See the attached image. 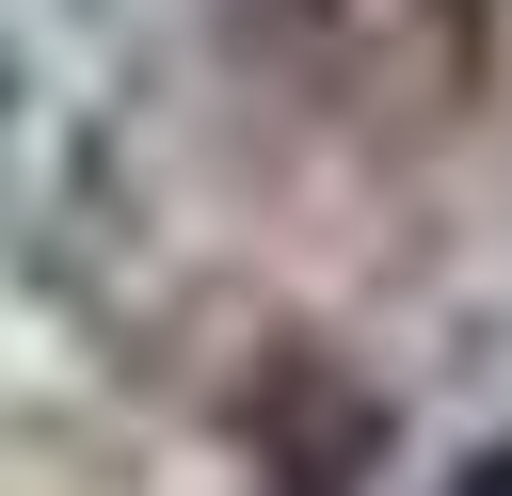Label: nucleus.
Masks as SVG:
<instances>
[]
</instances>
